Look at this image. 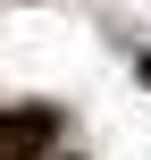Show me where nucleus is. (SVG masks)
Instances as JSON below:
<instances>
[{"label": "nucleus", "mask_w": 151, "mask_h": 160, "mask_svg": "<svg viewBox=\"0 0 151 160\" xmlns=\"http://www.w3.org/2000/svg\"><path fill=\"white\" fill-rule=\"evenodd\" d=\"M59 135V118L50 110H25V118H0V160H34L42 143Z\"/></svg>", "instance_id": "f257e3e1"}]
</instances>
